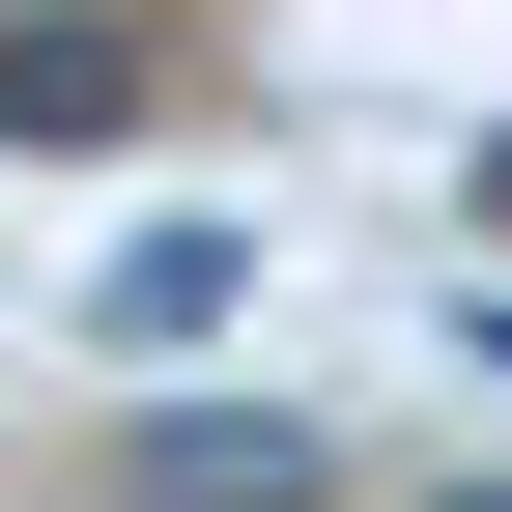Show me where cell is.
<instances>
[{
  "instance_id": "3",
  "label": "cell",
  "mask_w": 512,
  "mask_h": 512,
  "mask_svg": "<svg viewBox=\"0 0 512 512\" xmlns=\"http://www.w3.org/2000/svg\"><path fill=\"white\" fill-rule=\"evenodd\" d=\"M114 484H143V512H313L342 456H313L285 399H200V427H143V456H114Z\"/></svg>"
},
{
  "instance_id": "2",
  "label": "cell",
  "mask_w": 512,
  "mask_h": 512,
  "mask_svg": "<svg viewBox=\"0 0 512 512\" xmlns=\"http://www.w3.org/2000/svg\"><path fill=\"white\" fill-rule=\"evenodd\" d=\"M143 86L171 57L114 29V0H0V143H143Z\"/></svg>"
},
{
  "instance_id": "1",
  "label": "cell",
  "mask_w": 512,
  "mask_h": 512,
  "mask_svg": "<svg viewBox=\"0 0 512 512\" xmlns=\"http://www.w3.org/2000/svg\"><path fill=\"white\" fill-rule=\"evenodd\" d=\"M228 313H256V228H228V200H143V228L86 256V342H114V370H200Z\"/></svg>"
}]
</instances>
